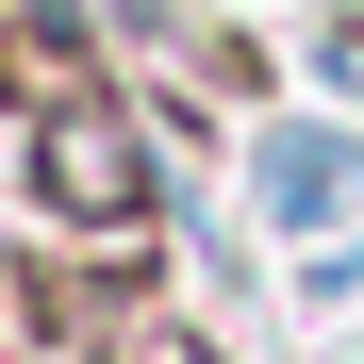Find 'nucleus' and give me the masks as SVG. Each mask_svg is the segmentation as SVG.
I'll list each match as a JSON object with an SVG mask.
<instances>
[{"label":"nucleus","instance_id":"nucleus-1","mask_svg":"<svg viewBox=\"0 0 364 364\" xmlns=\"http://www.w3.org/2000/svg\"><path fill=\"white\" fill-rule=\"evenodd\" d=\"M33 182L67 215H133V133H116V116H50V133H33Z\"/></svg>","mask_w":364,"mask_h":364},{"label":"nucleus","instance_id":"nucleus-2","mask_svg":"<svg viewBox=\"0 0 364 364\" xmlns=\"http://www.w3.org/2000/svg\"><path fill=\"white\" fill-rule=\"evenodd\" d=\"M265 199H282V215H331V199H348L331 133H282V149H265Z\"/></svg>","mask_w":364,"mask_h":364}]
</instances>
